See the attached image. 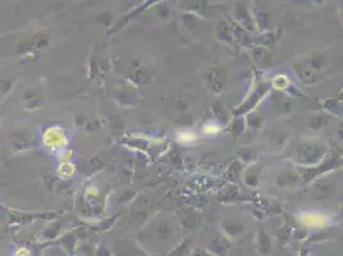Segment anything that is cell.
I'll return each mask as SVG.
<instances>
[{
  "label": "cell",
  "mask_w": 343,
  "mask_h": 256,
  "mask_svg": "<svg viewBox=\"0 0 343 256\" xmlns=\"http://www.w3.org/2000/svg\"><path fill=\"white\" fill-rule=\"evenodd\" d=\"M15 256H31V255H30V251L26 250V248H20V250L15 253Z\"/></svg>",
  "instance_id": "obj_1"
}]
</instances>
